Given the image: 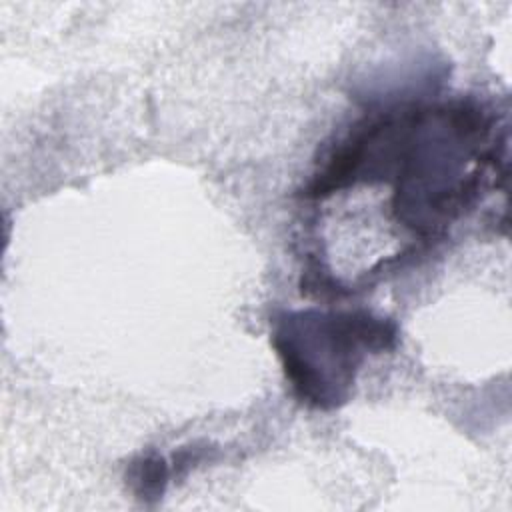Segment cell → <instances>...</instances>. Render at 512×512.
I'll return each instance as SVG.
<instances>
[{"mask_svg":"<svg viewBox=\"0 0 512 512\" xmlns=\"http://www.w3.org/2000/svg\"><path fill=\"white\" fill-rule=\"evenodd\" d=\"M168 476H170L168 464L164 462L162 456H156V454L134 460L128 472V480L136 496L142 500L162 498L164 488L168 484Z\"/></svg>","mask_w":512,"mask_h":512,"instance_id":"cell-1","label":"cell"}]
</instances>
